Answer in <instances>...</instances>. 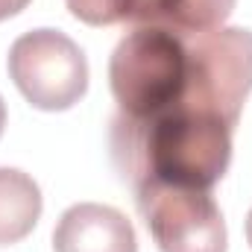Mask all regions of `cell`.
Wrapping results in <instances>:
<instances>
[{
  "instance_id": "obj_7",
  "label": "cell",
  "mask_w": 252,
  "mask_h": 252,
  "mask_svg": "<svg viewBox=\"0 0 252 252\" xmlns=\"http://www.w3.org/2000/svg\"><path fill=\"white\" fill-rule=\"evenodd\" d=\"M235 12V0H132L126 21L132 27H158L176 35L220 30Z\"/></svg>"
},
{
  "instance_id": "obj_6",
  "label": "cell",
  "mask_w": 252,
  "mask_h": 252,
  "mask_svg": "<svg viewBox=\"0 0 252 252\" xmlns=\"http://www.w3.org/2000/svg\"><path fill=\"white\" fill-rule=\"evenodd\" d=\"M56 252H138L132 223L112 205L76 202L53 229Z\"/></svg>"
},
{
  "instance_id": "obj_9",
  "label": "cell",
  "mask_w": 252,
  "mask_h": 252,
  "mask_svg": "<svg viewBox=\"0 0 252 252\" xmlns=\"http://www.w3.org/2000/svg\"><path fill=\"white\" fill-rule=\"evenodd\" d=\"M64 3L73 18L91 27H109V24L126 21L132 6V0H64Z\"/></svg>"
},
{
  "instance_id": "obj_11",
  "label": "cell",
  "mask_w": 252,
  "mask_h": 252,
  "mask_svg": "<svg viewBox=\"0 0 252 252\" xmlns=\"http://www.w3.org/2000/svg\"><path fill=\"white\" fill-rule=\"evenodd\" d=\"M3 126H6V103L0 97V135H3Z\"/></svg>"
},
{
  "instance_id": "obj_2",
  "label": "cell",
  "mask_w": 252,
  "mask_h": 252,
  "mask_svg": "<svg viewBox=\"0 0 252 252\" xmlns=\"http://www.w3.org/2000/svg\"><path fill=\"white\" fill-rule=\"evenodd\" d=\"M188 79L185 38L158 27H132L109 59V85L121 118L147 121L182 100Z\"/></svg>"
},
{
  "instance_id": "obj_8",
  "label": "cell",
  "mask_w": 252,
  "mask_h": 252,
  "mask_svg": "<svg viewBox=\"0 0 252 252\" xmlns=\"http://www.w3.org/2000/svg\"><path fill=\"white\" fill-rule=\"evenodd\" d=\"M41 190L18 167H0V247L24 241L41 217Z\"/></svg>"
},
{
  "instance_id": "obj_12",
  "label": "cell",
  "mask_w": 252,
  "mask_h": 252,
  "mask_svg": "<svg viewBox=\"0 0 252 252\" xmlns=\"http://www.w3.org/2000/svg\"><path fill=\"white\" fill-rule=\"evenodd\" d=\"M247 241H250V247H252V208H250V214H247Z\"/></svg>"
},
{
  "instance_id": "obj_3",
  "label": "cell",
  "mask_w": 252,
  "mask_h": 252,
  "mask_svg": "<svg viewBox=\"0 0 252 252\" xmlns=\"http://www.w3.org/2000/svg\"><path fill=\"white\" fill-rule=\"evenodd\" d=\"M182 38L188 50V79L176 106L214 115L235 129L252 91V30L220 27Z\"/></svg>"
},
{
  "instance_id": "obj_5",
  "label": "cell",
  "mask_w": 252,
  "mask_h": 252,
  "mask_svg": "<svg viewBox=\"0 0 252 252\" xmlns=\"http://www.w3.org/2000/svg\"><path fill=\"white\" fill-rule=\"evenodd\" d=\"M135 205L161 252H226V220L211 190L144 179Z\"/></svg>"
},
{
  "instance_id": "obj_10",
  "label": "cell",
  "mask_w": 252,
  "mask_h": 252,
  "mask_svg": "<svg viewBox=\"0 0 252 252\" xmlns=\"http://www.w3.org/2000/svg\"><path fill=\"white\" fill-rule=\"evenodd\" d=\"M30 6V0H0V21L15 18L18 12H24Z\"/></svg>"
},
{
  "instance_id": "obj_4",
  "label": "cell",
  "mask_w": 252,
  "mask_h": 252,
  "mask_svg": "<svg viewBox=\"0 0 252 252\" xmlns=\"http://www.w3.org/2000/svg\"><path fill=\"white\" fill-rule=\"evenodd\" d=\"M9 76L30 106L64 112L88 91V62L59 30H30L9 47Z\"/></svg>"
},
{
  "instance_id": "obj_1",
  "label": "cell",
  "mask_w": 252,
  "mask_h": 252,
  "mask_svg": "<svg viewBox=\"0 0 252 252\" xmlns=\"http://www.w3.org/2000/svg\"><path fill=\"white\" fill-rule=\"evenodd\" d=\"M232 126L193 109H164L147 121L115 118L112 156L132 188L144 179L211 190L232 161Z\"/></svg>"
}]
</instances>
